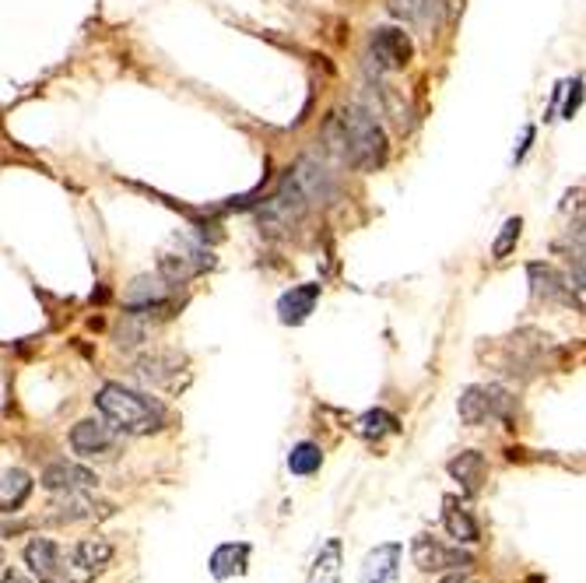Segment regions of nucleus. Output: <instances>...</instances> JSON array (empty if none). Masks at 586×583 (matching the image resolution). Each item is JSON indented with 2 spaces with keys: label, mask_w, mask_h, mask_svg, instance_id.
<instances>
[{
  "label": "nucleus",
  "mask_w": 586,
  "mask_h": 583,
  "mask_svg": "<svg viewBox=\"0 0 586 583\" xmlns=\"http://www.w3.org/2000/svg\"><path fill=\"white\" fill-rule=\"evenodd\" d=\"M527 274H530V292H534V299L565 303V306H576V310L583 306V299H579V292L569 285V278H562L551 264H530Z\"/></svg>",
  "instance_id": "10"
},
{
  "label": "nucleus",
  "mask_w": 586,
  "mask_h": 583,
  "mask_svg": "<svg viewBox=\"0 0 586 583\" xmlns=\"http://www.w3.org/2000/svg\"><path fill=\"white\" fill-rule=\"evenodd\" d=\"M95 408L116 432H127V436H148V432H158L165 425L162 404L155 397L141 394V390L123 387V383H106L95 394Z\"/></svg>",
  "instance_id": "2"
},
{
  "label": "nucleus",
  "mask_w": 586,
  "mask_h": 583,
  "mask_svg": "<svg viewBox=\"0 0 586 583\" xmlns=\"http://www.w3.org/2000/svg\"><path fill=\"white\" fill-rule=\"evenodd\" d=\"M43 489L53 492V496H60V492H92L95 485H99V475L88 468H81V464H71V461H53L50 468L43 471Z\"/></svg>",
  "instance_id": "12"
},
{
  "label": "nucleus",
  "mask_w": 586,
  "mask_h": 583,
  "mask_svg": "<svg viewBox=\"0 0 586 583\" xmlns=\"http://www.w3.org/2000/svg\"><path fill=\"white\" fill-rule=\"evenodd\" d=\"M376 95H379V106H383L386 109V113H390V116H394V123H397V127H408V106H404V99H401V95H397L394 92V88H390V85H376Z\"/></svg>",
  "instance_id": "27"
},
{
  "label": "nucleus",
  "mask_w": 586,
  "mask_h": 583,
  "mask_svg": "<svg viewBox=\"0 0 586 583\" xmlns=\"http://www.w3.org/2000/svg\"><path fill=\"white\" fill-rule=\"evenodd\" d=\"M572 95H569V102H565V116H569V120H572V113H576V106H579V88H583V81H572Z\"/></svg>",
  "instance_id": "30"
},
{
  "label": "nucleus",
  "mask_w": 586,
  "mask_h": 583,
  "mask_svg": "<svg viewBox=\"0 0 586 583\" xmlns=\"http://www.w3.org/2000/svg\"><path fill=\"white\" fill-rule=\"evenodd\" d=\"M71 447L81 457H113L116 454V429L102 418H81L71 429Z\"/></svg>",
  "instance_id": "9"
},
{
  "label": "nucleus",
  "mask_w": 586,
  "mask_h": 583,
  "mask_svg": "<svg viewBox=\"0 0 586 583\" xmlns=\"http://www.w3.org/2000/svg\"><path fill=\"white\" fill-rule=\"evenodd\" d=\"M25 562L39 583H67V552L50 538H32L25 545Z\"/></svg>",
  "instance_id": "8"
},
{
  "label": "nucleus",
  "mask_w": 586,
  "mask_h": 583,
  "mask_svg": "<svg viewBox=\"0 0 586 583\" xmlns=\"http://www.w3.org/2000/svg\"><path fill=\"white\" fill-rule=\"evenodd\" d=\"M323 464V450L316 443H299V447L288 454V471L292 475H313Z\"/></svg>",
  "instance_id": "26"
},
{
  "label": "nucleus",
  "mask_w": 586,
  "mask_h": 583,
  "mask_svg": "<svg viewBox=\"0 0 586 583\" xmlns=\"http://www.w3.org/2000/svg\"><path fill=\"white\" fill-rule=\"evenodd\" d=\"M309 583H341V541L337 538H330L316 552L313 569H309Z\"/></svg>",
  "instance_id": "23"
},
{
  "label": "nucleus",
  "mask_w": 586,
  "mask_h": 583,
  "mask_svg": "<svg viewBox=\"0 0 586 583\" xmlns=\"http://www.w3.org/2000/svg\"><path fill=\"white\" fill-rule=\"evenodd\" d=\"M411 555H415V566L422 573H446V569H467L474 566V555L464 552V548H443L436 538L429 534H418L411 541Z\"/></svg>",
  "instance_id": "7"
},
{
  "label": "nucleus",
  "mask_w": 586,
  "mask_h": 583,
  "mask_svg": "<svg viewBox=\"0 0 586 583\" xmlns=\"http://www.w3.org/2000/svg\"><path fill=\"white\" fill-rule=\"evenodd\" d=\"M179 366H183V359H179L176 352H151L137 359L134 373L141 376L144 383H165L179 373Z\"/></svg>",
  "instance_id": "22"
},
{
  "label": "nucleus",
  "mask_w": 586,
  "mask_h": 583,
  "mask_svg": "<svg viewBox=\"0 0 586 583\" xmlns=\"http://www.w3.org/2000/svg\"><path fill=\"white\" fill-rule=\"evenodd\" d=\"M250 566V545L246 541H229V545H218L211 552V576L215 580H232V576H243Z\"/></svg>",
  "instance_id": "16"
},
{
  "label": "nucleus",
  "mask_w": 586,
  "mask_h": 583,
  "mask_svg": "<svg viewBox=\"0 0 586 583\" xmlns=\"http://www.w3.org/2000/svg\"><path fill=\"white\" fill-rule=\"evenodd\" d=\"M358 432H362L365 440H383V436H397L401 432V418L390 415L386 408H372L358 418Z\"/></svg>",
  "instance_id": "24"
},
{
  "label": "nucleus",
  "mask_w": 586,
  "mask_h": 583,
  "mask_svg": "<svg viewBox=\"0 0 586 583\" xmlns=\"http://www.w3.org/2000/svg\"><path fill=\"white\" fill-rule=\"evenodd\" d=\"M0 569H4V548H0Z\"/></svg>",
  "instance_id": "33"
},
{
  "label": "nucleus",
  "mask_w": 586,
  "mask_h": 583,
  "mask_svg": "<svg viewBox=\"0 0 586 583\" xmlns=\"http://www.w3.org/2000/svg\"><path fill=\"white\" fill-rule=\"evenodd\" d=\"M323 141H327L330 155L337 162H344L348 169H358V173H376L386 162V155H390L386 130L379 127L372 109L365 106H348L330 113L327 123H323Z\"/></svg>",
  "instance_id": "1"
},
{
  "label": "nucleus",
  "mask_w": 586,
  "mask_h": 583,
  "mask_svg": "<svg viewBox=\"0 0 586 583\" xmlns=\"http://www.w3.org/2000/svg\"><path fill=\"white\" fill-rule=\"evenodd\" d=\"M443 583H467V580L460 573H450V576H443Z\"/></svg>",
  "instance_id": "32"
},
{
  "label": "nucleus",
  "mask_w": 586,
  "mask_h": 583,
  "mask_svg": "<svg viewBox=\"0 0 586 583\" xmlns=\"http://www.w3.org/2000/svg\"><path fill=\"white\" fill-rule=\"evenodd\" d=\"M401 555H404V548L397 545V541L376 545L365 555L358 583H397V576H401Z\"/></svg>",
  "instance_id": "14"
},
{
  "label": "nucleus",
  "mask_w": 586,
  "mask_h": 583,
  "mask_svg": "<svg viewBox=\"0 0 586 583\" xmlns=\"http://www.w3.org/2000/svg\"><path fill=\"white\" fill-rule=\"evenodd\" d=\"M446 8L450 0H390V15L404 18L408 25H436Z\"/></svg>",
  "instance_id": "17"
},
{
  "label": "nucleus",
  "mask_w": 586,
  "mask_h": 583,
  "mask_svg": "<svg viewBox=\"0 0 586 583\" xmlns=\"http://www.w3.org/2000/svg\"><path fill=\"white\" fill-rule=\"evenodd\" d=\"M0 583H32V580L25 573H18V569H11V573L0 576Z\"/></svg>",
  "instance_id": "31"
},
{
  "label": "nucleus",
  "mask_w": 586,
  "mask_h": 583,
  "mask_svg": "<svg viewBox=\"0 0 586 583\" xmlns=\"http://www.w3.org/2000/svg\"><path fill=\"white\" fill-rule=\"evenodd\" d=\"M443 524H446V531H450V538H457V545H478L481 541L478 520L460 506L457 496L443 499Z\"/></svg>",
  "instance_id": "15"
},
{
  "label": "nucleus",
  "mask_w": 586,
  "mask_h": 583,
  "mask_svg": "<svg viewBox=\"0 0 586 583\" xmlns=\"http://www.w3.org/2000/svg\"><path fill=\"white\" fill-rule=\"evenodd\" d=\"M309 208H313V201L302 194V187L292 180V173H288L285 180L278 183V190L257 208V225L267 236H285V232H292L295 225L306 218Z\"/></svg>",
  "instance_id": "3"
},
{
  "label": "nucleus",
  "mask_w": 586,
  "mask_h": 583,
  "mask_svg": "<svg viewBox=\"0 0 586 583\" xmlns=\"http://www.w3.org/2000/svg\"><path fill=\"white\" fill-rule=\"evenodd\" d=\"M415 57V43L404 29H376L369 39V60L379 71H404Z\"/></svg>",
  "instance_id": "6"
},
{
  "label": "nucleus",
  "mask_w": 586,
  "mask_h": 583,
  "mask_svg": "<svg viewBox=\"0 0 586 583\" xmlns=\"http://www.w3.org/2000/svg\"><path fill=\"white\" fill-rule=\"evenodd\" d=\"M32 496V475L22 468H11L0 475V513H18L25 499Z\"/></svg>",
  "instance_id": "20"
},
{
  "label": "nucleus",
  "mask_w": 586,
  "mask_h": 583,
  "mask_svg": "<svg viewBox=\"0 0 586 583\" xmlns=\"http://www.w3.org/2000/svg\"><path fill=\"white\" fill-rule=\"evenodd\" d=\"M292 180L302 187V194L309 197L313 204H327L330 197L337 194V183H334V173H330L327 166H323L320 159H313V155H306V159H299L292 169Z\"/></svg>",
  "instance_id": "11"
},
{
  "label": "nucleus",
  "mask_w": 586,
  "mask_h": 583,
  "mask_svg": "<svg viewBox=\"0 0 586 583\" xmlns=\"http://www.w3.org/2000/svg\"><path fill=\"white\" fill-rule=\"evenodd\" d=\"M316 299H320V285H313V281H309V285L292 288V292H285V296H281V303H278L281 324H302V320L313 313Z\"/></svg>",
  "instance_id": "18"
},
{
  "label": "nucleus",
  "mask_w": 586,
  "mask_h": 583,
  "mask_svg": "<svg viewBox=\"0 0 586 583\" xmlns=\"http://www.w3.org/2000/svg\"><path fill=\"white\" fill-rule=\"evenodd\" d=\"M464 425H485L488 418L513 422V397L502 387H467L457 404Z\"/></svg>",
  "instance_id": "5"
},
{
  "label": "nucleus",
  "mask_w": 586,
  "mask_h": 583,
  "mask_svg": "<svg viewBox=\"0 0 586 583\" xmlns=\"http://www.w3.org/2000/svg\"><path fill=\"white\" fill-rule=\"evenodd\" d=\"M71 555L78 559V566L85 569V573L99 576L102 569L113 562V545H109V538H99V534H92V538H81L78 545L71 548Z\"/></svg>",
  "instance_id": "21"
},
{
  "label": "nucleus",
  "mask_w": 586,
  "mask_h": 583,
  "mask_svg": "<svg viewBox=\"0 0 586 583\" xmlns=\"http://www.w3.org/2000/svg\"><path fill=\"white\" fill-rule=\"evenodd\" d=\"M450 475L464 485L467 496H474V492H481V485H485L488 464H485V457H481L478 450H464V454L450 461Z\"/></svg>",
  "instance_id": "19"
},
{
  "label": "nucleus",
  "mask_w": 586,
  "mask_h": 583,
  "mask_svg": "<svg viewBox=\"0 0 586 583\" xmlns=\"http://www.w3.org/2000/svg\"><path fill=\"white\" fill-rule=\"evenodd\" d=\"M169 281L165 278H148V274H141V278L130 281L127 288V306H144V303H155V299H165L169 296Z\"/></svg>",
  "instance_id": "25"
},
{
  "label": "nucleus",
  "mask_w": 586,
  "mask_h": 583,
  "mask_svg": "<svg viewBox=\"0 0 586 583\" xmlns=\"http://www.w3.org/2000/svg\"><path fill=\"white\" fill-rule=\"evenodd\" d=\"M144 334H148V331H144V320L123 313L120 327H116V345H120V348H134V345H141V341H144Z\"/></svg>",
  "instance_id": "28"
},
{
  "label": "nucleus",
  "mask_w": 586,
  "mask_h": 583,
  "mask_svg": "<svg viewBox=\"0 0 586 583\" xmlns=\"http://www.w3.org/2000/svg\"><path fill=\"white\" fill-rule=\"evenodd\" d=\"M113 506L106 503H95L88 492H60V499L53 503V513L46 520L50 524H81V520H99L109 517Z\"/></svg>",
  "instance_id": "13"
},
{
  "label": "nucleus",
  "mask_w": 586,
  "mask_h": 583,
  "mask_svg": "<svg viewBox=\"0 0 586 583\" xmlns=\"http://www.w3.org/2000/svg\"><path fill=\"white\" fill-rule=\"evenodd\" d=\"M208 267L211 250H204L201 243H190V239H176L169 250L158 253V278H165L169 285H186V281L204 274Z\"/></svg>",
  "instance_id": "4"
},
{
  "label": "nucleus",
  "mask_w": 586,
  "mask_h": 583,
  "mask_svg": "<svg viewBox=\"0 0 586 583\" xmlns=\"http://www.w3.org/2000/svg\"><path fill=\"white\" fill-rule=\"evenodd\" d=\"M520 229H523L520 218H509V222L502 225L499 239H495V243H492V257H495V260H502V257H509V253H513L516 239H520Z\"/></svg>",
  "instance_id": "29"
}]
</instances>
